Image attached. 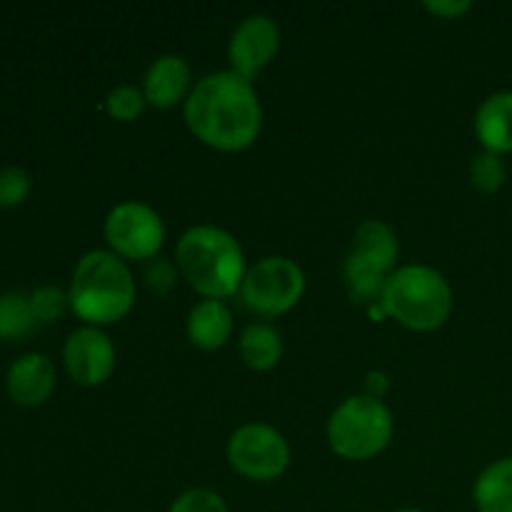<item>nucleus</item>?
Returning a JSON list of instances; mask_svg holds the SVG:
<instances>
[{"mask_svg":"<svg viewBox=\"0 0 512 512\" xmlns=\"http://www.w3.org/2000/svg\"><path fill=\"white\" fill-rule=\"evenodd\" d=\"M190 133L203 145L223 153H238L258 140L263 128V105L250 80L233 70L203 75L183 105Z\"/></svg>","mask_w":512,"mask_h":512,"instance_id":"nucleus-1","label":"nucleus"},{"mask_svg":"<svg viewBox=\"0 0 512 512\" xmlns=\"http://www.w3.org/2000/svg\"><path fill=\"white\" fill-rule=\"evenodd\" d=\"M180 280L210 300H225L240 293L248 263L243 245L218 225L200 223L185 230L175 245Z\"/></svg>","mask_w":512,"mask_h":512,"instance_id":"nucleus-2","label":"nucleus"},{"mask_svg":"<svg viewBox=\"0 0 512 512\" xmlns=\"http://www.w3.org/2000/svg\"><path fill=\"white\" fill-rule=\"evenodd\" d=\"M138 283L128 260L113 250H90L78 260L70 278V310L93 328H105L133 310Z\"/></svg>","mask_w":512,"mask_h":512,"instance_id":"nucleus-3","label":"nucleus"},{"mask_svg":"<svg viewBox=\"0 0 512 512\" xmlns=\"http://www.w3.org/2000/svg\"><path fill=\"white\" fill-rule=\"evenodd\" d=\"M380 310L415 333L443 328L453 313V288L433 265H400L388 278Z\"/></svg>","mask_w":512,"mask_h":512,"instance_id":"nucleus-4","label":"nucleus"},{"mask_svg":"<svg viewBox=\"0 0 512 512\" xmlns=\"http://www.w3.org/2000/svg\"><path fill=\"white\" fill-rule=\"evenodd\" d=\"M395 420L388 405L370 395H350L330 413L325 435L338 458L363 463L375 458L390 445Z\"/></svg>","mask_w":512,"mask_h":512,"instance_id":"nucleus-5","label":"nucleus"},{"mask_svg":"<svg viewBox=\"0 0 512 512\" xmlns=\"http://www.w3.org/2000/svg\"><path fill=\"white\" fill-rule=\"evenodd\" d=\"M305 293V273L293 258L268 255L248 265L240 298L260 318H278L293 310Z\"/></svg>","mask_w":512,"mask_h":512,"instance_id":"nucleus-6","label":"nucleus"},{"mask_svg":"<svg viewBox=\"0 0 512 512\" xmlns=\"http://www.w3.org/2000/svg\"><path fill=\"white\" fill-rule=\"evenodd\" d=\"M103 235L108 240V250L123 260L148 263L160 255L165 243L163 215L143 200H123L105 215Z\"/></svg>","mask_w":512,"mask_h":512,"instance_id":"nucleus-7","label":"nucleus"},{"mask_svg":"<svg viewBox=\"0 0 512 512\" xmlns=\"http://www.w3.org/2000/svg\"><path fill=\"white\" fill-rule=\"evenodd\" d=\"M230 468L253 483L278 480L290 465V445L278 428L268 423H245L230 435L228 448Z\"/></svg>","mask_w":512,"mask_h":512,"instance_id":"nucleus-8","label":"nucleus"},{"mask_svg":"<svg viewBox=\"0 0 512 512\" xmlns=\"http://www.w3.org/2000/svg\"><path fill=\"white\" fill-rule=\"evenodd\" d=\"M280 25L265 13H250L235 25L228 40V63L235 75L250 80L263 73L280 50Z\"/></svg>","mask_w":512,"mask_h":512,"instance_id":"nucleus-9","label":"nucleus"},{"mask_svg":"<svg viewBox=\"0 0 512 512\" xmlns=\"http://www.w3.org/2000/svg\"><path fill=\"white\" fill-rule=\"evenodd\" d=\"M115 363H118L115 343L103 328L80 325L65 340L63 365L70 378L83 388L103 385L115 373Z\"/></svg>","mask_w":512,"mask_h":512,"instance_id":"nucleus-10","label":"nucleus"},{"mask_svg":"<svg viewBox=\"0 0 512 512\" xmlns=\"http://www.w3.org/2000/svg\"><path fill=\"white\" fill-rule=\"evenodd\" d=\"M140 88L153 108H178V105H185L190 90H193V70L183 55L163 53L148 65Z\"/></svg>","mask_w":512,"mask_h":512,"instance_id":"nucleus-11","label":"nucleus"},{"mask_svg":"<svg viewBox=\"0 0 512 512\" xmlns=\"http://www.w3.org/2000/svg\"><path fill=\"white\" fill-rule=\"evenodd\" d=\"M8 395L23 408L43 405L55 390V365L43 353H25L8 368L5 375Z\"/></svg>","mask_w":512,"mask_h":512,"instance_id":"nucleus-12","label":"nucleus"},{"mask_svg":"<svg viewBox=\"0 0 512 512\" xmlns=\"http://www.w3.org/2000/svg\"><path fill=\"white\" fill-rule=\"evenodd\" d=\"M350 258L358 263L368 265V268L378 270L383 275H393L398 265L400 255V240L398 233L390 228L385 220L368 218L358 225L353 238V248H350Z\"/></svg>","mask_w":512,"mask_h":512,"instance_id":"nucleus-13","label":"nucleus"},{"mask_svg":"<svg viewBox=\"0 0 512 512\" xmlns=\"http://www.w3.org/2000/svg\"><path fill=\"white\" fill-rule=\"evenodd\" d=\"M235 320L233 310L225 305V300H210L203 298L190 308L188 320H185V333L188 340L198 350L205 353H213L228 345V340L233 338Z\"/></svg>","mask_w":512,"mask_h":512,"instance_id":"nucleus-14","label":"nucleus"},{"mask_svg":"<svg viewBox=\"0 0 512 512\" xmlns=\"http://www.w3.org/2000/svg\"><path fill=\"white\" fill-rule=\"evenodd\" d=\"M475 135L483 150L512 153V90L488 95L475 110Z\"/></svg>","mask_w":512,"mask_h":512,"instance_id":"nucleus-15","label":"nucleus"},{"mask_svg":"<svg viewBox=\"0 0 512 512\" xmlns=\"http://www.w3.org/2000/svg\"><path fill=\"white\" fill-rule=\"evenodd\" d=\"M238 350L250 370L265 373V370H273L283 358V338L268 320H255L240 330Z\"/></svg>","mask_w":512,"mask_h":512,"instance_id":"nucleus-16","label":"nucleus"},{"mask_svg":"<svg viewBox=\"0 0 512 512\" xmlns=\"http://www.w3.org/2000/svg\"><path fill=\"white\" fill-rule=\"evenodd\" d=\"M478 512H512V455L493 460L480 470L473 485Z\"/></svg>","mask_w":512,"mask_h":512,"instance_id":"nucleus-17","label":"nucleus"},{"mask_svg":"<svg viewBox=\"0 0 512 512\" xmlns=\"http://www.w3.org/2000/svg\"><path fill=\"white\" fill-rule=\"evenodd\" d=\"M33 308H30V295L20 290L0 295V338L3 340H23L35 330Z\"/></svg>","mask_w":512,"mask_h":512,"instance_id":"nucleus-18","label":"nucleus"},{"mask_svg":"<svg viewBox=\"0 0 512 512\" xmlns=\"http://www.w3.org/2000/svg\"><path fill=\"white\" fill-rule=\"evenodd\" d=\"M148 108V100H145L143 88L135 83H120L105 98V110L113 120L118 123H133Z\"/></svg>","mask_w":512,"mask_h":512,"instance_id":"nucleus-19","label":"nucleus"},{"mask_svg":"<svg viewBox=\"0 0 512 512\" xmlns=\"http://www.w3.org/2000/svg\"><path fill=\"white\" fill-rule=\"evenodd\" d=\"M470 183L478 188L480 193H495L508 180V168H505L503 155L490 153V150H480L473 160H470Z\"/></svg>","mask_w":512,"mask_h":512,"instance_id":"nucleus-20","label":"nucleus"},{"mask_svg":"<svg viewBox=\"0 0 512 512\" xmlns=\"http://www.w3.org/2000/svg\"><path fill=\"white\" fill-rule=\"evenodd\" d=\"M30 308H33L38 323H55L68 313L70 295L58 285H40L30 293Z\"/></svg>","mask_w":512,"mask_h":512,"instance_id":"nucleus-21","label":"nucleus"},{"mask_svg":"<svg viewBox=\"0 0 512 512\" xmlns=\"http://www.w3.org/2000/svg\"><path fill=\"white\" fill-rule=\"evenodd\" d=\"M140 278H143V285L153 295H168L170 290L178 285L180 273L175 260L165 258V255H155V258H150L148 263H143V273H140Z\"/></svg>","mask_w":512,"mask_h":512,"instance_id":"nucleus-22","label":"nucleus"},{"mask_svg":"<svg viewBox=\"0 0 512 512\" xmlns=\"http://www.w3.org/2000/svg\"><path fill=\"white\" fill-rule=\"evenodd\" d=\"M168 512H230L220 493L210 488H188L170 503Z\"/></svg>","mask_w":512,"mask_h":512,"instance_id":"nucleus-23","label":"nucleus"},{"mask_svg":"<svg viewBox=\"0 0 512 512\" xmlns=\"http://www.w3.org/2000/svg\"><path fill=\"white\" fill-rule=\"evenodd\" d=\"M30 193L28 170L18 165H5L0 168V208H15L23 203Z\"/></svg>","mask_w":512,"mask_h":512,"instance_id":"nucleus-24","label":"nucleus"},{"mask_svg":"<svg viewBox=\"0 0 512 512\" xmlns=\"http://www.w3.org/2000/svg\"><path fill=\"white\" fill-rule=\"evenodd\" d=\"M423 8L438 15V18H460V15H465L473 8V3L470 0H438V3L435 0H425Z\"/></svg>","mask_w":512,"mask_h":512,"instance_id":"nucleus-25","label":"nucleus"},{"mask_svg":"<svg viewBox=\"0 0 512 512\" xmlns=\"http://www.w3.org/2000/svg\"><path fill=\"white\" fill-rule=\"evenodd\" d=\"M395 512H425V510H418V508H400V510H395Z\"/></svg>","mask_w":512,"mask_h":512,"instance_id":"nucleus-26","label":"nucleus"}]
</instances>
